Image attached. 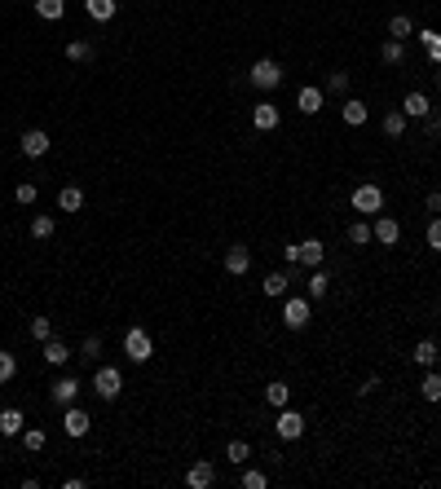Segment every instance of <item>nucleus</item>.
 Returning a JSON list of instances; mask_svg holds the SVG:
<instances>
[{"mask_svg": "<svg viewBox=\"0 0 441 489\" xmlns=\"http://www.w3.org/2000/svg\"><path fill=\"white\" fill-rule=\"evenodd\" d=\"M53 230H58L53 216H36V221H31V238H36V242H49V238H53Z\"/></svg>", "mask_w": 441, "mask_h": 489, "instance_id": "nucleus-30", "label": "nucleus"}, {"mask_svg": "<svg viewBox=\"0 0 441 489\" xmlns=\"http://www.w3.org/2000/svg\"><path fill=\"white\" fill-rule=\"evenodd\" d=\"M93 393L102 397V401H115V397L124 393V374H120L115 366H102V370L93 374Z\"/></svg>", "mask_w": 441, "mask_h": 489, "instance_id": "nucleus-3", "label": "nucleus"}, {"mask_svg": "<svg viewBox=\"0 0 441 489\" xmlns=\"http://www.w3.org/2000/svg\"><path fill=\"white\" fill-rule=\"evenodd\" d=\"M433 84H437V89H441V67H433Z\"/></svg>", "mask_w": 441, "mask_h": 489, "instance_id": "nucleus-47", "label": "nucleus"}, {"mask_svg": "<svg viewBox=\"0 0 441 489\" xmlns=\"http://www.w3.org/2000/svg\"><path fill=\"white\" fill-rule=\"evenodd\" d=\"M326 287H331V278H326L322 269H314V278H309V287H305V296L309 300H326Z\"/></svg>", "mask_w": 441, "mask_h": 489, "instance_id": "nucleus-32", "label": "nucleus"}, {"mask_svg": "<svg viewBox=\"0 0 441 489\" xmlns=\"http://www.w3.org/2000/svg\"><path fill=\"white\" fill-rule=\"evenodd\" d=\"M265 401H269V405H279V410H283V405H291V388H287L283 379L265 384Z\"/></svg>", "mask_w": 441, "mask_h": 489, "instance_id": "nucleus-27", "label": "nucleus"}, {"mask_svg": "<svg viewBox=\"0 0 441 489\" xmlns=\"http://www.w3.org/2000/svg\"><path fill=\"white\" fill-rule=\"evenodd\" d=\"M252 124H256V133H274V128L283 124V115H279V106H274V102H256L252 106Z\"/></svg>", "mask_w": 441, "mask_h": 489, "instance_id": "nucleus-9", "label": "nucleus"}, {"mask_svg": "<svg viewBox=\"0 0 441 489\" xmlns=\"http://www.w3.org/2000/svg\"><path fill=\"white\" fill-rule=\"evenodd\" d=\"M124 353H128V362L146 366V362L155 357V339H151V331H146V326H128V331H124Z\"/></svg>", "mask_w": 441, "mask_h": 489, "instance_id": "nucleus-1", "label": "nucleus"}, {"mask_svg": "<svg viewBox=\"0 0 441 489\" xmlns=\"http://www.w3.org/2000/svg\"><path fill=\"white\" fill-rule=\"evenodd\" d=\"M283 260H287V265H300V242H291V247H283Z\"/></svg>", "mask_w": 441, "mask_h": 489, "instance_id": "nucleus-45", "label": "nucleus"}, {"mask_svg": "<svg viewBox=\"0 0 441 489\" xmlns=\"http://www.w3.org/2000/svg\"><path fill=\"white\" fill-rule=\"evenodd\" d=\"M402 115L406 119H428L433 115V102H428V93H406V102H402Z\"/></svg>", "mask_w": 441, "mask_h": 489, "instance_id": "nucleus-14", "label": "nucleus"}, {"mask_svg": "<svg viewBox=\"0 0 441 489\" xmlns=\"http://www.w3.org/2000/svg\"><path fill=\"white\" fill-rule=\"evenodd\" d=\"M49 397H53V405H75L79 401V379L75 374H62V379L49 388Z\"/></svg>", "mask_w": 441, "mask_h": 489, "instance_id": "nucleus-10", "label": "nucleus"}, {"mask_svg": "<svg viewBox=\"0 0 441 489\" xmlns=\"http://www.w3.org/2000/svg\"><path fill=\"white\" fill-rule=\"evenodd\" d=\"M274 432H279V441H300V436H305V415L291 410V405H283V410H279V423H274Z\"/></svg>", "mask_w": 441, "mask_h": 489, "instance_id": "nucleus-5", "label": "nucleus"}, {"mask_svg": "<svg viewBox=\"0 0 441 489\" xmlns=\"http://www.w3.org/2000/svg\"><path fill=\"white\" fill-rule=\"evenodd\" d=\"M18 145H23V155H27V159H44L53 141H49V133H44V128H27Z\"/></svg>", "mask_w": 441, "mask_h": 489, "instance_id": "nucleus-8", "label": "nucleus"}, {"mask_svg": "<svg viewBox=\"0 0 441 489\" xmlns=\"http://www.w3.org/2000/svg\"><path fill=\"white\" fill-rule=\"evenodd\" d=\"M31 339H40V344H44V339H53V322H49V318H31Z\"/></svg>", "mask_w": 441, "mask_h": 489, "instance_id": "nucleus-39", "label": "nucleus"}, {"mask_svg": "<svg viewBox=\"0 0 441 489\" xmlns=\"http://www.w3.org/2000/svg\"><path fill=\"white\" fill-rule=\"evenodd\" d=\"M67 58H71V62H89V58H93V44H89V40H71V44H67Z\"/></svg>", "mask_w": 441, "mask_h": 489, "instance_id": "nucleus-38", "label": "nucleus"}, {"mask_svg": "<svg viewBox=\"0 0 441 489\" xmlns=\"http://www.w3.org/2000/svg\"><path fill=\"white\" fill-rule=\"evenodd\" d=\"M423 238H428V247L441 256V216H433V221H428V234H423Z\"/></svg>", "mask_w": 441, "mask_h": 489, "instance_id": "nucleus-43", "label": "nucleus"}, {"mask_svg": "<svg viewBox=\"0 0 441 489\" xmlns=\"http://www.w3.org/2000/svg\"><path fill=\"white\" fill-rule=\"evenodd\" d=\"M23 445L36 454V450H44V428H23Z\"/></svg>", "mask_w": 441, "mask_h": 489, "instance_id": "nucleus-41", "label": "nucleus"}, {"mask_svg": "<svg viewBox=\"0 0 441 489\" xmlns=\"http://www.w3.org/2000/svg\"><path fill=\"white\" fill-rule=\"evenodd\" d=\"M36 194H40V190H36V181H18V190H13V199H18L23 207H31V203H36Z\"/></svg>", "mask_w": 441, "mask_h": 489, "instance_id": "nucleus-40", "label": "nucleus"}, {"mask_svg": "<svg viewBox=\"0 0 441 489\" xmlns=\"http://www.w3.org/2000/svg\"><path fill=\"white\" fill-rule=\"evenodd\" d=\"M411 357H415V366H423V370H433V366H437V357H441V348L433 344V339H419V344H415V353H411Z\"/></svg>", "mask_w": 441, "mask_h": 489, "instance_id": "nucleus-21", "label": "nucleus"}, {"mask_svg": "<svg viewBox=\"0 0 441 489\" xmlns=\"http://www.w3.org/2000/svg\"><path fill=\"white\" fill-rule=\"evenodd\" d=\"M423 133H428V137H441V115H428V119H423Z\"/></svg>", "mask_w": 441, "mask_h": 489, "instance_id": "nucleus-44", "label": "nucleus"}, {"mask_svg": "<svg viewBox=\"0 0 441 489\" xmlns=\"http://www.w3.org/2000/svg\"><path fill=\"white\" fill-rule=\"evenodd\" d=\"M349 84H353V75H349V71H331V79H326V89H322V93H349Z\"/></svg>", "mask_w": 441, "mask_h": 489, "instance_id": "nucleus-36", "label": "nucleus"}, {"mask_svg": "<svg viewBox=\"0 0 441 489\" xmlns=\"http://www.w3.org/2000/svg\"><path fill=\"white\" fill-rule=\"evenodd\" d=\"M248 79H252V84L256 89H279L283 84V67H279V62H274V58H256V67L248 71Z\"/></svg>", "mask_w": 441, "mask_h": 489, "instance_id": "nucleus-2", "label": "nucleus"}, {"mask_svg": "<svg viewBox=\"0 0 441 489\" xmlns=\"http://www.w3.org/2000/svg\"><path fill=\"white\" fill-rule=\"evenodd\" d=\"M322 260H326V242H322V238H305V242H300V265L322 269Z\"/></svg>", "mask_w": 441, "mask_h": 489, "instance_id": "nucleus-16", "label": "nucleus"}, {"mask_svg": "<svg viewBox=\"0 0 441 489\" xmlns=\"http://www.w3.org/2000/svg\"><path fill=\"white\" fill-rule=\"evenodd\" d=\"M44 362L49 366H67L71 362V348L62 344V339H44Z\"/></svg>", "mask_w": 441, "mask_h": 489, "instance_id": "nucleus-24", "label": "nucleus"}, {"mask_svg": "<svg viewBox=\"0 0 441 489\" xmlns=\"http://www.w3.org/2000/svg\"><path fill=\"white\" fill-rule=\"evenodd\" d=\"M84 9H89L93 22H110V18H115V9H120V0H84Z\"/></svg>", "mask_w": 441, "mask_h": 489, "instance_id": "nucleus-20", "label": "nucleus"}, {"mask_svg": "<svg viewBox=\"0 0 441 489\" xmlns=\"http://www.w3.org/2000/svg\"><path fill=\"white\" fill-rule=\"evenodd\" d=\"M371 234H375V242H380V247H397V238H402V225H397L393 216H375Z\"/></svg>", "mask_w": 441, "mask_h": 489, "instance_id": "nucleus-11", "label": "nucleus"}, {"mask_svg": "<svg viewBox=\"0 0 441 489\" xmlns=\"http://www.w3.org/2000/svg\"><path fill=\"white\" fill-rule=\"evenodd\" d=\"M186 485H190V489H212V485H217V467H212L207 459L190 463V471H186Z\"/></svg>", "mask_w": 441, "mask_h": 489, "instance_id": "nucleus-13", "label": "nucleus"}, {"mask_svg": "<svg viewBox=\"0 0 441 489\" xmlns=\"http://www.w3.org/2000/svg\"><path fill=\"white\" fill-rule=\"evenodd\" d=\"M13 374H18V357H13V353H5V348H0V384H9V379H13Z\"/></svg>", "mask_w": 441, "mask_h": 489, "instance_id": "nucleus-37", "label": "nucleus"}, {"mask_svg": "<svg viewBox=\"0 0 441 489\" xmlns=\"http://www.w3.org/2000/svg\"><path fill=\"white\" fill-rule=\"evenodd\" d=\"M349 203H353L357 211H362V216H375V211H380V207H384V190L366 181V185H357V190L349 194Z\"/></svg>", "mask_w": 441, "mask_h": 489, "instance_id": "nucleus-6", "label": "nucleus"}, {"mask_svg": "<svg viewBox=\"0 0 441 489\" xmlns=\"http://www.w3.org/2000/svg\"><path fill=\"white\" fill-rule=\"evenodd\" d=\"M366 115H371L366 102H357V97H349V102H345V124H349V128H362Z\"/></svg>", "mask_w": 441, "mask_h": 489, "instance_id": "nucleus-25", "label": "nucleus"}, {"mask_svg": "<svg viewBox=\"0 0 441 489\" xmlns=\"http://www.w3.org/2000/svg\"><path fill=\"white\" fill-rule=\"evenodd\" d=\"M415 36H419V44H423V53H428V62H433V67H441V36H437L433 27H428V31H415Z\"/></svg>", "mask_w": 441, "mask_h": 489, "instance_id": "nucleus-23", "label": "nucleus"}, {"mask_svg": "<svg viewBox=\"0 0 441 489\" xmlns=\"http://www.w3.org/2000/svg\"><path fill=\"white\" fill-rule=\"evenodd\" d=\"M283 326L287 331H305L309 326V296H287L283 300Z\"/></svg>", "mask_w": 441, "mask_h": 489, "instance_id": "nucleus-4", "label": "nucleus"}, {"mask_svg": "<svg viewBox=\"0 0 441 489\" xmlns=\"http://www.w3.org/2000/svg\"><path fill=\"white\" fill-rule=\"evenodd\" d=\"M260 287H265V296H274V300H279V296H287L291 273H287V269H274V273H265V282H260Z\"/></svg>", "mask_w": 441, "mask_h": 489, "instance_id": "nucleus-19", "label": "nucleus"}, {"mask_svg": "<svg viewBox=\"0 0 441 489\" xmlns=\"http://www.w3.org/2000/svg\"><path fill=\"white\" fill-rule=\"evenodd\" d=\"M349 242H353V247H366V242H375L371 225H366V221H353V225H349Z\"/></svg>", "mask_w": 441, "mask_h": 489, "instance_id": "nucleus-34", "label": "nucleus"}, {"mask_svg": "<svg viewBox=\"0 0 441 489\" xmlns=\"http://www.w3.org/2000/svg\"><path fill=\"white\" fill-rule=\"evenodd\" d=\"M322 106H326V93H322L318 84H305V89L296 93V110H300V115H318Z\"/></svg>", "mask_w": 441, "mask_h": 489, "instance_id": "nucleus-12", "label": "nucleus"}, {"mask_svg": "<svg viewBox=\"0 0 441 489\" xmlns=\"http://www.w3.org/2000/svg\"><path fill=\"white\" fill-rule=\"evenodd\" d=\"M79 357H84V362L102 357V335H89V339H84V348H79Z\"/></svg>", "mask_w": 441, "mask_h": 489, "instance_id": "nucleus-42", "label": "nucleus"}, {"mask_svg": "<svg viewBox=\"0 0 441 489\" xmlns=\"http://www.w3.org/2000/svg\"><path fill=\"white\" fill-rule=\"evenodd\" d=\"M388 36H393V40H406V36H415V22H411V13H393V18H388Z\"/></svg>", "mask_w": 441, "mask_h": 489, "instance_id": "nucleus-26", "label": "nucleus"}, {"mask_svg": "<svg viewBox=\"0 0 441 489\" xmlns=\"http://www.w3.org/2000/svg\"><path fill=\"white\" fill-rule=\"evenodd\" d=\"M36 13L44 22H58L62 13H67V0H36Z\"/></svg>", "mask_w": 441, "mask_h": 489, "instance_id": "nucleus-29", "label": "nucleus"}, {"mask_svg": "<svg viewBox=\"0 0 441 489\" xmlns=\"http://www.w3.org/2000/svg\"><path fill=\"white\" fill-rule=\"evenodd\" d=\"M248 459H252V445H248V441H230V445H225V463L248 467Z\"/></svg>", "mask_w": 441, "mask_h": 489, "instance_id": "nucleus-28", "label": "nucleus"}, {"mask_svg": "<svg viewBox=\"0 0 441 489\" xmlns=\"http://www.w3.org/2000/svg\"><path fill=\"white\" fill-rule=\"evenodd\" d=\"M419 397H423V401H441V374H437V370H428V374H423Z\"/></svg>", "mask_w": 441, "mask_h": 489, "instance_id": "nucleus-31", "label": "nucleus"}, {"mask_svg": "<svg viewBox=\"0 0 441 489\" xmlns=\"http://www.w3.org/2000/svg\"><path fill=\"white\" fill-rule=\"evenodd\" d=\"M58 207L62 211H79V207H84V190H79V185H62L58 190Z\"/></svg>", "mask_w": 441, "mask_h": 489, "instance_id": "nucleus-22", "label": "nucleus"}, {"mask_svg": "<svg viewBox=\"0 0 441 489\" xmlns=\"http://www.w3.org/2000/svg\"><path fill=\"white\" fill-rule=\"evenodd\" d=\"M243 489H265L269 485V476H265V471H260V467H243Z\"/></svg>", "mask_w": 441, "mask_h": 489, "instance_id": "nucleus-35", "label": "nucleus"}, {"mask_svg": "<svg viewBox=\"0 0 441 489\" xmlns=\"http://www.w3.org/2000/svg\"><path fill=\"white\" fill-rule=\"evenodd\" d=\"M89 428H93V419H89V410L84 405H62V432L67 436H89Z\"/></svg>", "mask_w": 441, "mask_h": 489, "instance_id": "nucleus-7", "label": "nucleus"}, {"mask_svg": "<svg viewBox=\"0 0 441 489\" xmlns=\"http://www.w3.org/2000/svg\"><path fill=\"white\" fill-rule=\"evenodd\" d=\"M428 211H433V216L441 211V190H433V194H428Z\"/></svg>", "mask_w": 441, "mask_h": 489, "instance_id": "nucleus-46", "label": "nucleus"}, {"mask_svg": "<svg viewBox=\"0 0 441 489\" xmlns=\"http://www.w3.org/2000/svg\"><path fill=\"white\" fill-rule=\"evenodd\" d=\"M380 62H384V67H402V62H406V40H393V36H388V40L380 44Z\"/></svg>", "mask_w": 441, "mask_h": 489, "instance_id": "nucleus-18", "label": "nucleus"}, {"mask_svg": "<svg viewBox=\"0 0 441 489\" xmlns=\"http://www.w3.org/2000/svg\"><path fill=\"white\" fill-rule=\"evenodd\" d=\"M406 124H411V119H406L402 110H388V115H384V137H402Z\"/></svg>", "mask_w": 441, "mask_h": 489, "instance_id": "nucleus-33", "label": "nucleus"}, {"mask_svg": "<svg viewBox=\"0 0 441 489\" xmlns=\"http://www.w3.org/2000/svg\"><path fill=\"white\" fill-rule=\"evenodd\" d=\"M23 428H27V415L18 410V405L0 410V436H23Z\"/></svg>", "mask_w": 441, "mask_h": 489, "instance_id": "nucleus-17", "label": "nucleus"}, {"mask_svg": "<svg viewBox=\"0 0 441 489\" xmlns=\"http://www.w3.org/2000/svg\"><path fill=\"white\" fill-rule=\"evenodd\" d=\"M248 269H252V252L243 247V242H234V247L225 252V273H234V278H238V273H248Z\"/></svg>", "mask_w": 441, "mask_h": 489, "instance_id": "nucleus-15", "label": "nucleus"}]
</instances>
